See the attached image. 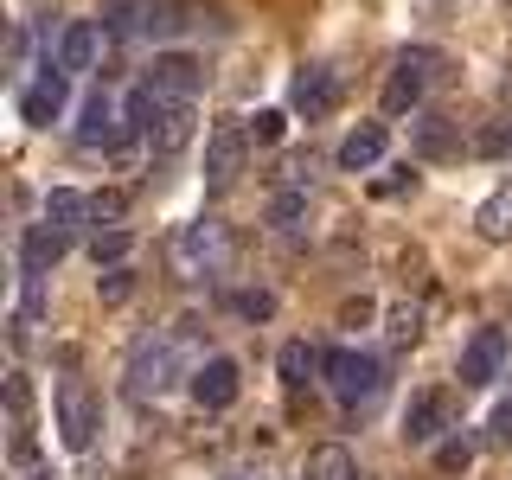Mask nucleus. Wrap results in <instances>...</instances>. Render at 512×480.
<instances>
[{
	"label": "nucleus",
	"mask_w": 512,
	"mask_h": 480,
	"mask_svg": "<svg viewBox=\"0 0 512 480\" xmlns=\"http://www.w3.org/2000/svg\"><path fill=\"white\" fill-rule=\"evenodd\" d=\"M384 141H391V135H384V122H359V128L340 141V167H346V173L378 167V160H384Z\"/></svg>",
	"instance_id": "nucleus-17"
},
{
	"label": "nucleus",
	"mask_w": 512,
	"mask_h": 480,
	"mask_svg": "<svg viewBox=\"0 0 512 480\" xmlns=\"http://www.w3.org/2000/svg\"><path fill=\"white\" fill-rule=\"evenodd\" d=\"M122 135H128V122H116V103H109V90H90V96H84V116H77V148L116 154Z\"/></svg>",
	"instance_id": "nucleus-10"
},
{
	"label": "nucleus",
	"mask_w": 512,
	"mask_h": 480,
	"mask_svg": "<svg viewBox=\"0 0 512 480\" xmlns=\"http://www.w3.org/2000/svg\"><path fill=\"white\" fill-rule=\"evenodd\" d=\"M64 250H71V231H58V224H26L20 269H26V276H52V269L64 263Z\"/></svg>",
	"instance_id": "nucleus-12"
},
{
	"label": "nucleus",
	"mask_w": 512,
	"mask_h": 480,
	"mask_svg": "<svg viewBox=\"0 0 512 480\" xmlns=\"http://www.w3.org/2000/svg\"><path fill=\"white\" fill-rule=\"evenodd\" d=\"M442 429H448V391H416L410 410H404V442L423 448V442H436Z\"/></svg>",
	"instance_id": "nucleus-13"
},
{
	"label": "nucleus",
	"mask_w": 512,
	"mask_h": 480,
	"mask_svg": "<svg viewBox=\"0 0 512 480\" xmlns=\"http://www.w3.org/2000/svg\"><path fill=\"white\" fill-rule=\"evenodd\" d=\"M442 77H448V58L436 52V45H404V52L391 58V77H384V109L404 116V109H416Z\"/></svg>",
	"instance_id": "nucleus-1"
},
{
	"label": "nucleus",
	"mask_w": 512,
	"mask_h": 480,
	"mask_svg": "<svg viewBox=\"0 0 512 480\" xmlns=\"http://www.w3.org/2000/svg\"><path fill=\"white\" fill-rule=\"evenodd\" d=\"M45 224H58V231H77V224H96V218H90V199H84V192H71V186L45 192Z\"/></svg>",
	"instance_id": "nucleus-21"
},
{
	"label": "nucleus",
	"mask_w": 512,
	"mask_h": 480,
	"mask_svg": "<svg viewBox=\"0 0 512 480\" xmlns=\"http://www.w3.org/2000/svg\"><path fill=\"white\" fill-rule=\"evenodd\" d=\"M487 436H493V448H512V397L493 410V429H487Z\"/></svg>",
	"instance_id": "nucleus-37"
},
{
	"label": "nucleus",
	"mask_w": 512,
	"mask_h": 480,
	"mask_svg": "<svg viewBox=\"0 0 512 480\" xmlns=\"http://www.w3.org/2000/svg\"><path fill=\"white\" fill-rule=\"evenodd\" d=\"M474 231L487 237V244H512V186H500L493 199H480V212H474Z\"/></svg>",
	"instance_id": "nucleus-20"
},
{
	"label": "nucleus",
	"mask_w": 512,
	"mask_h": 480,
	"mask_svg": "<svg viewBox=\"0 0 512 480\" xmlns=\"http://www.w3.org/2000/svg\"><path fill=\"white\" fill-rule=\"evenodd\" d=\"M96 45H103V26H96V20H71V26H64V39H58V71L64 77L90 71V64H96Z\"/></svg>",
	"instance_id": "nucleus-16"
},
{
	"label": "nucleus",
	"mask_w": 512,
	"mask_h": 480,
	"mask_svg": "<svg viewBox=\"0 0 512 480\" xmlns=\"http://www.w3.org/2000/svg\"><path fill=\"white\" fill-rule=\"evenodd\" d=\"M384 333H391V346H416V340H423V308H416V301H397Z\"/></svg>",
	"instance_id": "nucleus-27"
},
{
	"label": "nucleus",
	"mask_w": 512,
	"mask_h": 480,
	"mask_svg": "<svg viewBox=\"0 0 512 480\" xmlns=\"http://www.w3.org/2000/svg\"><path fill=\"white\" fill-rule=\"evenodd\" d=\"M282 135H288V116H282V109H256V116H250V141H256V148H276Z\"/></svg>",
	"instance_id": "nucleus-30"
},
{
	"label": "nucleus",
	"mask_w": 512,
	"mask_h": 480,
	"mask_svg": "<svg viewBox=\"0 0 512 480\" xmlns=\"http://www.w3.org/2000/svg\"><path fill=\"white\" fill-rule=\"evenodd\" d=\"M436 468H442V474H468V468H474V442H468V436L442 442V448H436Z\"/></svg>",
	"instance_id": "nucleus-32"
},
{
	"label": "nucleus",
	"mask_w": 512,
	"mask_h": 480,
	"mask_svg": "<svg viewBox=\"0 0 512 480\" xmlns=\"http://www.w3.org/2000/svg\"><path fill=\"white\" fill-rule=\"evenodd\" d=\"M372 314H378V308H372V295H352L346 308H340V327H365Z\"/></svg>",
	"instance_id": "nucleus-36"
},
{
	"label": "nucleus",
	"mask_w": 512,
	"mask_h": 480,
	"mask_svg": "<svg viewBox=\"0 0 512 480\" xmlns=\"http://www.w3.org/2000/svg\"><path fill=\"white\" fill-rule=\"evenodd\" d=\"M320 378H327V391L340 397L346 410L378 404V397H384V365L372 359V352H352V346H333L327 365H320Z\"/></svg>",
	"instance_id": "nucleus-4"
},
{
	"label": "nucleus",
	"mask_w": 512,
	"mask_h": 480,
	"mask_svg": "<svg viewBox=\"0 0 512 480\" xmlns=\"http://www.w3.org/2000/svg\"><path fill=\"white\" fill-rule=\"evenodd\" d=\"M122 116H128V128H135V135H148V128L167 116V96H154L148 84H141V90H128V96H122Z\"/></svg>",
	"instance_id": "nucleus-24"
},
{
	"label": "nucleus",
	"mask_w": 512,
	"mask_h": 480,
	"mask_svg": "<svg viewBox=\"0 0 512 480\" xmlns=\"http://www.w3.org/2000/svg\"><path fill=\"white\" fill-rule=\"evenodd\" d=\"M301 480H365V474H359V461H352L346 442H320V448H308Z\"/></svg>",
	"instance_id": "nucleus-19"
},
{
	"label": "nucleus",
	"mask_w": 512,
	"mask_h": 480,
	"mask_svg": "<svg viewBox=\"0 0 512 480\" xmlns=\"http://www.w3.org/2000/svg\"><path fill=\"white\" fill-rule=\"evenodd\" d=\"M141 84H148L154 96H167V103H192V90L205 84V64L192 52H154V64H148Z\"/></svg>",
	"instance_id": "nucleus-8"
},
{
	"label": "nucleus",
	"mask_w": 512,
	"mask_h": 480,
	"mask_svg": "<svg viewBox=\"0 0 512 480\" xmlns=\"http://www.w3.org/2000/svg\"><path fill=\"white\" fill-rule=\"evenodd\" d=\"M244 160H250V128H244V122H218L212 135H205V180H212L218 192L237 186Z\"/></svg>",
	"instance_id": "nucleus-6"
},
{
	"label": "nucleus",
	"mask_w": 512,
	"mask_h": 480,
	"mask_svg": "<svg viewBox=\"0 0 512 480\" xmlns=\"http://www.w3.org/2000/svg\"><path fill=\"white\" fill-rule=\"evenodd\" d=\"M276 365H282V384H288V391H301V384H308V378L320 372V365H327V352H314L308 340H288Z\"/></svg>",
	"instance_id": "nucleus-22"
},
{
	"label": "nucleus",
	"mask_w": 512,
	"mask_h": 480,
	"mask_svg": "<svg viewBox=\"0 0 512 480\" xmlns=\"http://www.w3.org/2000/svg\"><path fill=\"white\" fill-rule=\"evenodd\" d=\"M180 372H186V346L173 340V333H160V340H141V346H135L122 391L135 397V404H154V397H167L173 384H180Z\"/></svg>",
	"instance_id": "nucleus-2"
},
{
	"label": "nucleus",
	"mask_w": 512,
	"mask_h": 480,
	"mask_svg": "<svg viewBox=\"0 0 512 480\" xmlns=\"http://www.w3.org/2000/svg\"><path fill=\"white\" fill-rule=\"evenodd\" d=\"M7 423H32V378L7 372Z\"/></svg>",
	"instance_id": "nucleus-29"
},
{
	"label": "nucleus",
	"mask_w": 512,
	"mask_h": 480,
	"mask_svg": "<svg viewBox=\"0 0 512 480\" xmlns=\"http://www.w3.org/2000/svg\"><path fill=\"white\" fill-rule=\"evenodd\" d=\"M224 480H256V474H224Z\"/></svg>",
	"instance_id": "nucleus-40"
},
{
	"label": "nucleus",
	"mask_w": 512,
	"mask_h": 480,
	"mask_svg": "<svg viewBox=\"0 0 512 480\" xmlns=\"http://www.w3.org/2000/svg\"><path fill=\"white\" fill-rule=\"evenodd\" d=\"M506 365V327H480L468 346H461V384L480 391V384H493Z\"/></svg>",
	"instance_id": "nucleus-11"
},
{
	"label": "nucleus",
	"mask_w": 512,
	"mask_h": 480,
	"mask_svg": "<svg viewBox=\"0 0 512 480\" xmlns=\"http://www.w3.org/2000/svg\"><path fill=\"white\" fill-rule=\"evenodd\" d=\"M237 391H244V372H237V359H199L192 365V404L199 410H231Z\"/></svg>",
	"instance_id": "nucleus-9"
},
{
	"label": "nucleus",
	"mask_w": 512,
	"mask_h": 480,
	"mask_svg": "<svg viewBox=\"0 0 512 480\" xmlns=\"http://www.w3.org/2000/svg\"><path fill=\"white\" fill-rule=\"evenodd\" d=\"M301 218H308V186H288V192L269 199V224H276V231H295Z\"/></svg>",
	"instance_id": "nucleus-26"
},
{
	"label": "nucleus",
	"mask_w": 512,
	"mask_h": 480,
	"mask_svg": "<svg viewBox=\"0 0 512 480\" xmlns=\"http://www.w3.org/2000/svg\"><path fill=\"white\" fill-rule=\"evenodd\" d=\"M231 308L244 320H269L276 314V295H269V288H244V295H231Z\"/></svg>",
	"instance_id": "nucleus-33"
},
{
	"label": "nucleus",
	"mask_w": 512,
	"mask_h": 480,
	"mask_svg": "<svg viewBox=\"0 0 512 480\" xmlns=\"http://www.w3.org/2000/svg\"><path fill=\"white\" fill-rule=\"evenodd\" d=\"M26 480H52V474H45V468H39V474H26Z\"/></svg>",
	"instance_id": "nucleus-39"
},
{
	"label": "nucleus",
	"mask_w": 512,
	"mask_h": 480,
	"mask_svg": "<svg viewBox=\"0 0 512 480\" xmlns=\"http://www.w3.org/2000/svg\"><path fill=\"white\" fill-rule=\"evenodd\" d=\"M468 148H474L480 160H506V154H512V122H487V128L468 141Z\"/></svg>",
	"instance_id": "nucleus-28"
},
{
	"label": "nucleus",
	"mask_w": 512,
	"mask_h": 480,
	"mask_svg": "<svg viewBox=\"0 0 512 480\" xmlns=\"http://www.w3.org/2000/svg\"><path fill=\"white\" fill-rule=\"evenodd\" d=\"M96 295H103V301H128V295H135V276H128V269H109V276L96 282Z\"/></svg>",
	"instance_id": "nucleus-34"
},
{
	"label": "nucleus",
	"mask_w": 512,
	"mask_h": 480,
	"mask_svg": "<svg viewBox=\"0 0 512 480\" xmlns=\"http://www.w3.org/2000/svg\"><path fill=\"white\" fill-rule=\"evenodd\" d=\"M90 218H96V231L122 224L128 218V192H90Z\"/></svg>",
	"instance_id": "nucleus-31"
},
{
	"label": "nucleus",
	"mask_w": 512,
	"mask_h": 480,
	"mask_svg": "<svg viewBox=\"0 0 512 480\" xmlns=\"http://www.w3.org/2000/svg\"><path fill=\"white\" fill-rule=\"evenodd\" d=\"M410 148H416V160H461V128L448 116H416Z\"/></svg>",
	"instance_id": "nucleus-14"
},
{
	"label": "nucleus",
	"mask_w": 512,
	"mask_h": 480,
	"mask_svg": "<svg viewBox=\"0 0 512 480\" xmlns=\"http://www.w3.org/2000/svg\"><path fill=\"white\" fill-rule=\"evenodd\" d=\"M224 250H231L224 224H218V218H192V224H180V231H173L167 263H173V276H180V282H199V276H212V269L224 263Z\"/></svg>",
	"instance_id": "nucleus-3"
},
{
	"label": "nucleus",
	"mask_w": 512,
	"mask_h": 480,
	"mask_svg": "<svg viewBox=\"0 0 512 480\" xmlns=\"http://www.w3.org/2000/svg\"><path fill=\"white\" fill-rule=\"evenodd\" d=\"M192 135H199V122H192V103H167V116L148 128V148H154V154H180Z\"/></svg>",
	"instance_id": "nucleus-18"
},
{
	"label": "nucleus",
	"mask_w": 512,
	"mask_h": 480,
	"mask_svg": "<svg viewBox=\"0 0 512 480\" xmlns=\"http://www.w3.org/2000/svg\"><path fill=\"white\" fill-rule=\"evenodd\" d=\"M20 116L32 128H52L64 116V71H39V84L20 90Z\"/></svg>",
	"instance_id": "nucleus-15"
},
{
	"label": "nucleus",
	"mask_w": 512,
	"mask_h": 480,
	"mask_svg": "<svg viewBox=\"0 0 512 480\" xmlns=\"http://www.w3.org/2000/svg\"><path fill=\"white\" fill-rule=\"evenodd\" d=\"M128 250H135V231H128V224H109V231L90 237V263H96V269H122Z\"/></svg>",
	"instance_id": "nucleus-23"
},
{
	"label": "nucleus",
	"mask_w": 512,
	"mask_h": 480,
	"mask_svg": "<svg viewBox=\"0 0 512 480\" xmlns=\"http://www.w3.org/2000/svg\"><path fill=\"white\" fill-rule=\"evenodd\" d=\"M180 26H186L180 0H148V7H141V32H148V39H167V32H180Z\"/></svg>",
	"instance_id": "nucleus-25"
},
{
	"label": "nucleus",
	"mask_w": 512,
	"mask_h": 480,
	"mask_svg": "<svg viewBox=\"0 0 512 480\" xmlns=\"http://www.w3.org/2000/svg\"><path fill=\"white\" fill-rule=\"evenodd\" d=\"M410 186H416V173H410V167H391L372 192H378V199H397V192H410Z\"/></svg>",
	"instance_id": "nucleus-35"
},
{
	"label": "nucleus",
	"mask_w": 512,
	"mask_h": 480,
	"mask_svg": "<svg viewBox=\"0 0 512 480\" xmlns=\"http://www.w3.org/2000/svg\"><path fill=\"white\" fill-rule=\"evenodd\" d=\"M288 103H295V116L327 122L333 109H340V71H333V64H301L295 84H288Z\"/></svg>",
	"instance_id": "nucleus-7"
},
{
	"label": "nucleus",
	"mask_w": 512,
	"mask_h": 480,
	"mask_svg": "<svg viewBox=\"0 0 512 480\" xmlns=\"http://www.w3.org/2000/svg\"><path fill=\"white\" fill-rule=\"evenodd\" d=\"M500 96H506V103H512V71H506V77H500Z\"/></svg>",
	"instance_id": "nucleus-38"
},
{
	"label": "nucleus",
	"mask_w": 512,
	"mask_h": 480,
	"mask_svg": "<svg viewBox=\"0 0 512 480\" xmlns=\"http://www.w3.org/2000/svg\"><path fill=\"white\" fill-rule=\"evenodd\" d=\"M52 410H58V442L71 448V455H84V448L96 442V429H103V404H96V391L84 378H58Z\"/></svg>",
	"instance_id": "nucleus-5"
}]
</instances>
